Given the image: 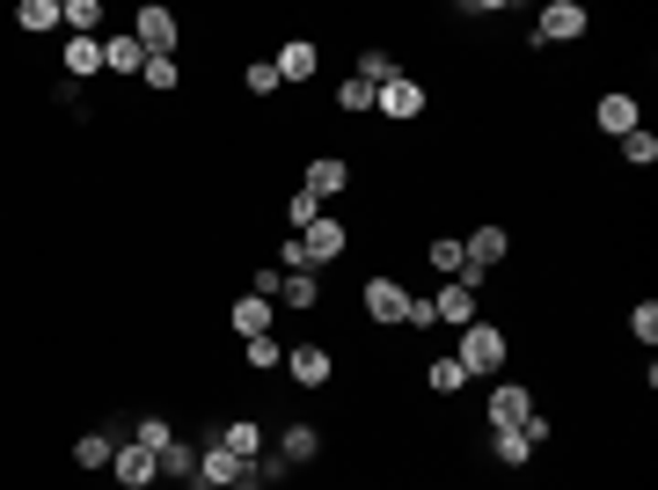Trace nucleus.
<instances>
[{
    "mask_svg": "<svg viewBox=\"0 0 658 490\" xmlns=\"http://www.w3.org/2000/svg\"><path fill=\"white\" fill-rule=\"evenodd\" d=\"M15 29L51 37V29H67V15H59V0H23V8H15Z\"/></svg>",
    "mask_w": 658,
    "mask_h": 490,
    "instance_id": "20",
    "label": "nucleus"
},
{
    "mask_svg": "<svg viewBox=\"0 0 658 490\" xmlns=\"http://www.w3.org/2000/svg\"><path fill=\"white\" fill-rule=\"evenodd\" d=\"M242 359H249V367H286V344H278V337H249Z\"/></svg>",
    "mask_w": 658,
    "mask_h": 490,
    "instance_id": "32",
    "label": "nucleus"
},
{
    "mask_svg": "<svg viewBox=\"0 0 658 490\" xmlns=\"http://www.w3.org/2000/svg\"><path fill=\"white\" fill-rule=\"evenodd\" d=\"M403 322H410V330H432V300H417V294H410V308H403Z\"/></svg>",
    "mask_w": 658,
    "mask_h": 490,
    "instance_id": "38",
    "label": "nucleus"
},
{
    "mask_svg": "<svg viewBox=\"0 0 658 490\" xmlns=\"http://www.w3.org/2000/svg\"><path fill=\"white\" fill-rule=\"evenodd\" d=\"M424 264H432L439 278H462V271H468V249H462V235H439V242L424 249Z\"/></svg>",
    "mask_w": 658,
    "mask_h": 490,
    "instance_id": "22",
    "label": "nucleus"
},
{
    "mask_svg": "<svg viewBox=\"0 0 658 490\" xmlns=\"http://www.w3.org/2000/svg\"><path fill=\"white\" fill-rule=\"evenodd\" d=\"M110 468H118L124 490H154V483H161V468H154V454H146L140 440H124L118 454H110Z\"/></svg>",
    "mask_w": 658,
    "mask_h": 490,
    "instance_id": "11",
    "label": "nucleus"
},
{
    "mask_svg": "<svg viewBox=\"0 0 658 490\" xmlns=\"http://www.w3.org/2000/svg\"><path fill=\"white\" fill-rule=\"evenodd\" d=\"M59 15H67V37H96L103 29V0H67Z\"/></svg>",
    "mask_w": 658,
    "mask_h": 490,
    "instance_id": "25",
    "label": "nucleus"
},
{
    "mask_svg": "<svg viewBox=\"0 0 658 490\" xmlns=\"http://www.w3.org/2000/svg\"><path fill=\"white\" fill-rule=\"evenodd\" d=\"M432 322L468 330V322H476V286H468V278H446V286H439V300H432Z\"/></svg>",
    "mask_w": 658,
    "mask_h": 490,
    "instance_id": "12",
    "label": "nucleus"
},
{
    "mask_svg": "<svg viewBox=\"0 0 658 490\" xmlns=\"http://www.w3.org/2000/svg\"><path fill=\"white\" fill-rule=\"evenodd\" d=\"M527 454H535L527 432H498V440H490V462H505V468H527Z\"/></svg>",
    "mask_w": 658,
    "mask_h": 490,
    "instance_id": "28",
    "label": "nucleus"
},
{
    "mask_svg": "<svg viewBox=\"0 0 658 490\" xmlns=\"http://www.w3.org/2000/svg\"><path fill=\"white\" fill-rule=\"evenodd\" d=\"M146 88H161V96H169V88H176V81H183V74H176V59H146Z\"/></svg>",
    "mask_w": 658,
    "mask_h": 490,
    "instance_id": "35",
    "label": "nucleus"
},
{
    "mask_svg": "<svg viewBox=\"0 0 658 490\" xmlns=\"http://www.w3.org/2000/svg\"><path fill=\"white\" fill-rule=\"evenodd\" d=\"M278 286H286V271H278V264H264V271H256V286H249V294H256V300H278Z\"/></svg>",
    "mask_w": 658,
    "mask_h": 490,
    "instance_id": "37",
    "label": "nucleus"
},
{
    "mask_svg": "<svg viewBox=\"0 0 658 490\" xmlns=\"http://www.w3.org/2000/svg\"><path fill=\"white\" fill-rule=\"evenodd\" d=\"M132 37H140V51H146V59H176V8L146 0L140 15H132Z\"/></svg>",
    "mask_w": 658,
    "mask_h": 490,
    "instance_id": "3",
    "label": "nucleus"
},
{
    "mask_svg": "<svg viewBox=\"0 0 658 490\" xmlns=\"http://www.w3.org/2000/svg\"><path fill=\"white\" fill-rule=\"evenodd\" d=\"M344 249H351V227H344V220H315L308 235H300V271H322V264H337Z\"/></svg>",
    "mask_w": 658,
    "mask_h": 490,
    "instance_id": "4",
    "label": "nucleus"
},
{
    "mask_svg": "<svg viewBox=\"0 0 658 490\" xmlns=\"http://www.w3.org/2000/svg\"><path fill=\"white\" fill-rule=\"evenodd\" d=\"M373 110H381V118L388 124H410V118H424V81H388V88H373Z\"/></svg>",
    "mask_w": 658,
    "mask_h": 490,
    "instance_id": "6",
    "label": "nucleus"
},
{
    "mask_svg": "<svg viewBox=\"0 0 658 490\" xmlns=\"http://www.w3.org/2000/svg\"><path fill=\"white\" fill-rule=\"evenodd\" d=\"M103 74H146V51L132 29H118V37H103Z\"/></svg>",
    "mask_w": 658,
    "mask_h": 490,
    "instance_id": "15",
    "label": "nucleus"
},
{
    "mask_svg": "<svg viewBox=\"0 0 658 490\" xmlns=\"http://www.w3.org/2000/svg\"><path fill=\"white\" fill-rule=\"evenodd\" d=\"M468 271H462V278H468V286H476V278H483V271L490 264H505V249H512V235H505V227H476V235H468Z\"/></svg>",
    "mask_w": 658,
    "mask_h": 490,
    "instance_id": "9",
    "label": "nucleus"
},
{
    "mask_svg": "<svg viewBox=\"0 0 658 490\" xmlns=\"http://www.w3.org/2000/svg\"><path fill=\"white\" fill-rule=\"evenodd\" d=\"M315 220H322V198L292 191V198H286V227H292V235H308V227H315Z\"/></svg>",
    "mask_w": 658,
    "mask_h": 490,
    "instance_id": "29",
    "label": "nucleus"
},
{
    "mask_svg": "<svg viewBox=\"0 0 658 490\" xmlns=\"http://www.w3.org/2000/svg\"><path fill=\"white\" fill-rule=\"evenodd\" d=\"M505 351H512V344H505V330H498V322H468L462 344H454V359H462L468 381H476V373H498V367H505Z\"/></svg>",
    "mask_w": 658,
    "mask_h": 490,
    "instance_id": "1",
    "label": "nucleus"
},
{
    "mask_svg": "<svg viewBox=\"0 0 658 490\" xmlns=\"http://www.w3.org/2000/svg\"><path fill=\"white\" fill-rule=\"evenodd\" d=\"M242 88H249V96H278V74H271V59H256V67H249Z\"/></svg>",
    "mask_w": 658,
    "mask_h": 490,
    "instance_id": "36",
    "label": "nucleus"
},
{
    "mask_svg": "<svg viewBox=\"0 0 658 490\" xmlns=\"http://www.w3.org/2000/svg\"><path fill=\"white\" fill-rule=\"evenodd\" d=\"M271 315H278V308H271V300H256V294H242L235 300V337H271Z\"/></svg>",
    "mask_w": 658,
    "mask_h": 490,
    "instance_id": "17",
    "label": "nucleus"
},
{
    "mask_svg": "<svg viewBox=\"0 0 658 490\" xmlns=\"http://www.w3.org/2000/svg\"><path fill=\"white\" fill-rule=\"evenodd\" d=\"M630 337H636V344L658 337V300H636V308H630Z\"/></svg>",
    "mask_w": 658,
    "mask_h": 490,
    "instance_id": "34",
    "label": "nucleus"
},
{
    "mask_svg": "<svg viewBox=\"0 0 658 490\" xmlns=\"http://www.w3.org/2000/svg\"><path fill=\"white\" fill-rule=\"evenodd\" d=\"M337 110H344V118H359V110H373V88H366L359 74H351V81H337Z\"/></svg>",
    "mask_w": 658,
    "mask_h": 490,
    "instance_id": "31",
    "label": "nucleus"
},
{
    "mask_svg": "<svg viewBox=\"0 0 658 490\" xmlns=\"http://www.w3.org/2000/svg\"><path fill=\"white\" fill-rule=\"evenodd\" d=\"M403 74H410V67H403L395 51H381V45L359 51V81H366V88H388V81H403Z\"/></svg>",
    "mask_w": 658,
    "mask_h": 490,
    "instance_id": "19",
    "label": "nucleus"
},
{
    "mask_svg": "<svg viewBox=\"0 0 658 490\" xmlns=\"http://www.w3.org/2000/svg\"><path fill=\"white\" fill-rule=\"evenodd\" d=\"M154 468H161V483H198V454L183 446V432H176V440L154 454Z\"/></svg>",
    "mask_w": 658,
    "mask_h": 490,
    "instance_id": "16",
    "label": "nucleus"
},
{
    "mask_svg": "<svg viewBox=\"0 0 658 490\" xmlns=\"http://www.w3.org/2000/svg\"><path fill=\"white\" fill-rule=\"evenodd\" d=\"M359 308L381 322V330H403V308H410V294H403L395 278H366V286H359Z\"/></svg>",
    "mask_w": 658,
    "mask_h": 490,
    "instance_id": "5",
    "label": "nucleus"
},
{
    "mask_svg": "<svg viewBox=\"0 0 658 490\" xmlns=\"http://www.w3.org/2000/svg\"><path fill=\"white\" fill-rule=\"evenodd\" d=\"M110 454H118L110 432H81V440H73V468H110Z\"/></svg>",
    "mask_w": 658,
    "mask_h": 490,
    "instance_id": "24",
    "label": "nucleus"
},
{
    "mask_svg": "<svg viewBox=\"0 0 658 490\" xmlns=\"http://www.w3.org/2000/svg\"><path fill=\"white\" fill-rule=\"evenodd\" d=\"M424 381H432V395H462L468 389V373H462V359H454V351H446V359H432V367H424Z\"/></svg>",
    "mask_w": 658,
    "mask_h": 490,
    "instance_id": "27",
    "label": "nucleus"
},
{
    "mask_svg": "<svg viewBox=\"0 0 658 490\" xmlns=\"http://www.w3.org/2000/svg\"><path fill=\"white\" fill-rule=\"evenodd\" d=\"M278 454H286V462H315L322 432H315V425H286V432H278Z\"/></svg>",
    "mask_w": 658,
    "mask_h": 490,
    "instance_id": "23",
    "label": "nucleus"
},
{
    "mask_svg": "<svg viewBox=\"0 0 658 490\" xmlns=\"http://www.w3.org/2000/svg\"><path fill=\"white\" fill-rule=\"evenodd\" d=\"M585 29H593V15H585V0H549L535 23V45H578Z\"/></svg>",
    "mask_w": 658,
    "mask_h": 490,
    "instance_id": "2",
    "label": "nucleus"
},
{
    "mask_svg": "<svg viewBox=\"0 0 658 490\" xmlns=\"http://www.w3.org/2000/svg\"><path fill=\"white\" fill-rule=\"evenodd\" d=\"M286 373H292V389H330V351L322 344H292Z\"/></svg>",
    "mask_w": 658,
    "mask_h": 490,
    "instance_id": "14",
    "label": "nucleus"
},
{
    "mask_svg": "<svg viewBox=\"0 0 658 490\" xmlns=\"http://www.w3.org/2000/svg\"><path fill=\"white\" fill-rule=\"evenodd\" d=\"M315 67H322V51L308 45V37H286V45H278V59H271V74H278V88H300V81H315Z\"/></svg>",
    "mask_w": 658,
    "mask_h": 490,
    "instance_id": "8",
    "label": "nucleus"
},
{
    "mask_svg": "<svg viewBox=\"0 0 658 490\" xmlns=\"http://www.w3.org/2000/svg\"><path fill=\"white\" fill-rule=\"evenodd\" d=\"M213 440L227 446V454H235V462H256V454H264V432H256V425H249V417H235V425H219Z\"/></svg>",
    "mask_w": 658,
    "mask_h": 490,
    "instance_id": "18",
    "label": "nucleus"
},
{
    "mask_svg": "<svg viewBox=\"0 0 658 490\" xmlns=\"http://www.w3.org/2000/svg\"><path fill=\"white\" fill-rule=\"evenodd\" d=\"M622 162H636V169H651V162H658V140H651V124H636L630 140H622Z\"/></svg>",
    "mask_w": 658,
    "mask_h": 490,
    "instance_id": "30",
    "label": "nucleus"
},
{
    "mask_svg": "<svg viewBox=\"0 0 658 490\" xmlns=\"http://www.w3.org/2000/svg\"><path fill=\"white\" fill-rule=\"evenodd\" d=\"M593 124H600V132H614V140H630L636 124H644V110H636V96H622V88H614V96L593 103Z\"/></svg>",
    "mask_w": 658,
    "mask_h": 490,
    "instance_id": "13",
    "label": "nucleus"
},
{
    "mask_svg": "<svg viewBox=\"0 0 658 490\" xmlns=\"http://www.w3.org/2000/svg\"><path fill=\"white\" fill-rule=\"evenodd\" d=\"M278 300H286V308H315V300H322V278H315V271H286Z\"/></svg>",
    "mask_w": 658,
    "mask_h": 490,
    "instance_id": "26",
    "label": "nucleus"
},
{
    "mask_svg": "<svg viewBox=\"0 0 658 490\" xmlns=\"http://www.w3.org/2000/svg\"><path fill=\"white\" fill-rule=\"evenodd\" d=\"M132 440H140L146 454H161V446L176 440V425H169V417H140V432H132Z\"/></svg>",
    "mask_w": 658,
    "mask_h": 490,
    "instance_id": "33",
    "label": "nucleus"
},
{
    "mask_svg": "<svg viewBox=\"0 0 658 490\" xmlns=\"http://www.w3.org/2000/svg\"><path fill=\"white\" fill-rule=\"evenodd\" d=\"M300 191H308V198H344V191H351V162L315 154V162H308V176H300Z\"/></svg>",
    "mask_w": 658,
    "mask_h": 490,
    "instance_id": "10",
    "label": "nucleus"
},
{
    "mask_svg": "<svg viewBox=\"0 0 658 490\" xmlns=\"http://www.w3.org/2000/svg\"><path fill=\"white\" fill-rule=\"evenodd\" d=\"M490 425H498V432H519V425H527V417H535V395L519 389V381H498V389H490Z\"/></svg>",
    "mask_w": 658,
    "mask_h": 490,
    "instance_id": "7",
    "label": "nucleus"
},
{
    "mask_svg": "<svg viewBox=\"0 0 658 490\" xmlns=\"http://www.w3.org/2000/svg\"><path fill=\"white\" fill-rule=\"evenodd\" d=\"M103 74V37H67V81Z\"/></svg>",
    "mask_w": 658,
    "mask_h": 490,
    "instance_id": "21",
    "label": "nucleus"
}]
</instances>
